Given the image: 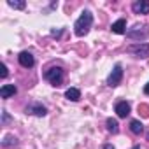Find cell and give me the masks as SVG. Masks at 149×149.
<instances>
[{
    "instance_id": "1",
    "label": "cell",
    "mask_w": 149,
    "mask_h": 149,
    "mask_svg": "<svg viewBox=\"0 0 149 149\" xmlns=\"http://www.w3.org/2000/svg\"><path fill=\"white\" fill-rule=\"evenodd\" d=\"M91 25H93V14L90 11H83L81 16L77 18V21L74 23V32H76L77 37H84L90 32Z\"/></svg>"
},
{
    "instance_id": "2",
    "label": "cell",
    "mask_w": 149,
    "mask_h": 149,
    "mask_svg": "<svg viewBox=\"0 0 149 149\" xmlns=\"http://www.w3.org/2000/svg\"><path fill=\"white\" fill-rule=\"evenodd\" d=\"M63 77H65V72L61 67H49L46 72H44V79L51 84V86H60L63 83Z\"/></svg>"
},
{
    "instance_id": "3",
    "label": "cell",
    "mask_w": 149,
    "mask_h": 149,
    "mask_svg": "<svg viewBox=\"0 0 149 149\" xmlns=\"http://www.w3.org/2000/svg\"><path fill=\"white\" fill-rule=\"evenodd\" d=\"M126 37L132 39V40H140L142 42V40H146L149 37V26L137 23V25H133L132 28L126 30Z\"/></svg>"
},
{
    "instance_id": "4",
    "label": "cell",
    "mask_w": 149,
    "mask_h": 149,
    "mask_svg": "<svg viewBox=\"0 0 149 149\" xmlns=\"http://www.w3.org/2000/svg\"><path fill=\"white\" fill-rule=\"evenodd\" d=\"M126 51L130 54H133L135 58H149V44L146 42H135V44H130L126 47Z\"/></svg>"
},
{
    "instance_id": "5",
    "label": "cell",
    "mask_w": 149,
    "mask_h": 149,
    "mask_svg": "<svg viewBox=\"0 0 149 149\" xmlns=\"http://www.w3.org/2000/svg\"><path fill=\"white\" fill-rule=\"evenodd\" d=\"M121 81H123V67L118 63V65H114L112 72L109 74V77H107V84H109L111 88H116V86H119V84H121Z\"/></svg>"
},
{
    "instance_id": "6",
    "label": "cell",
    "mask_w": 149,
    "mask_h": 149,
    "mask_svg": "<svg viewBox=\"0 0 149 149\" xmlns=\"http://www.w3.org/2000/svg\"><path fill=\"white\" fill-rule=\"evenodd\" d=\"M25 112L26 114H32V116H37V118H44L47 114V109L46 105H42L40 102H30L26 107H25Z\"/></svg>"
},
{
    "instance_id": "7",
    "label": "cell",
    "mask_w": 149,
    "mask_h": 149,
    "mask_svg": "<svg viewBox=\"0 0 149 149\" xmlns=\"http://www.w3.org/2000/svg\"><path fill=\"white\" fill-rule=\"evenodd\" d=\"M18 61H19V65H21L23 68H32V67L35 65V58H33V54H32V53H28V51L19 53Z\"/></svg>"
},
{
    "instance_id": "8",
    "label": "cell",
    "mask_w": 149,
    "mask_h": 149,
    "mask_svg": "<svg viewBox=\"0 0 149 149\" xmlns=\"http://www.w3.org/2000/svg\"><path fill=\"white\" fill-rule=\"evenodd\" d=\"M132 11L135 14H149V0H137V2H133Z\"/></svg>"
},
{
    "instance_id": "9",
    "label": "cell",
    "mask_w": 149,
    "mask_h": 149,
    "mask_svg": "<svg viewBox=\"0 0 149 149\" xmlns=\"http://www.w3.org/2000/svg\"><path fill=\"white\" fill-rule=\"evenodd\" d=\"M114 111H116V114H118V118H126V116L130 114V111H132V107H130V104H128L126 100H119V102L116 104V107H114Z\"/></svg>"
},
{
    "instance_id": "10",
    "label": "cell",
    "mask_w": 149,
    "mask_h": 149,
    "mask_svg": "<svg viewBox=\"0 0 149 149\" xmlns=\"http://www.w3.org/2000/svg\"><path fill=\"white\" fill-rule=\"evenodd\" d=\"M111 30H112V33H116V35H123V33H126V19H125V18H119L118 21L112 23Z\"/></svg>"
},
{
    "instance_id": "11",
    "label": "cell",
    "mask_w": 149,
    "mask_h": 149,
    "mask_svg": "<svg viewBox=\"0 0 149 149\" xmlns=\"http://www.w3.org/2000/svg\"><path fill=\"white\" fill-rule=\"evenodd\" d=\"M18 93V88L14 84H4L2 88H0V97L2 98H11Z\"/></svg>"
},
{
    "instance_id": "12",
    "label": "cell",
    "mask_w": 149,
    "mask_h": 149,
    "mask_svg": "<svg viewBox=\"0 0 149 149\" xmlns=\"http://www.w3.org/2000/svg\"><path fill=\"white\" fill-rule=\"evenodd\" d=\"M65 98L70 102H77V100H81V91L77 88H68L65 91Z\"/></svg>"
},
{
    "instance_id": "13",
    "label": "cell",
    "mask_w": 149,
    "mask_h": 149,
    "mask_svg": "<svg viewBox=\"0 0 149 149\" xmlns=\"http://www.w3.org/2000/svg\"><path fill=\"white\" fill-rule=\"evenodd\" d=\"M18 146V139L13 137V135H6L4 140H2V147L4 149H11V147H16Z\"/></svg>"
},
{
    "instance_id": "14",
    "label": "cell",
    "mask_w": 149,
    "mask_h": 149,
    "mask_svg": "<svg viewBox=\"0 0 149 149\" xmlns=\"http://www.w3.org/2000/svg\"><path fill=\"white\" fill-rule=\"evenodd\" d=\"M105 126H107V130H109L111 133H118V132H119V123H118V119H114V118H107Z\"/></svg>"
},
{
    "instance_id": "15",
    "label": "cell",
    "mask_w": 149,
    "mask_h": 149,
    "mask_svg": "<svg viewBox=\"0 0 149 149\" xmlns=\"http://www.w3.org/2000/svg\"><path fill=\"white\" fill-rule=\"evenodd\" d=\"M130 130H132V133L140 135V133L144 132V125H142L139 119H132V121H130Z\"/></svg>"
},
{
    "instance_id": "16",
    "label": "cell",
    "mask_w": 149,
    "mask_h": 149,
    "mask_svg": "<svg viewBox=\"0 0 149 149\" xmlns=\"http://www.w3.org/2000/svg\"><path fill=\"white\" fill-rule=\"evenodd\" d=\"M7 4H9V7H13V9H25L26 7V2L25 0H7Z\"/></svg>"
},
{
    "instance_id": "17",
    "label": "cell",
    "mask_w": 149,
    "mask_h": 149,
    "mask_svg": "<svg viewBox=\"0 0 149 149\" xmlns=\"http://www.w3.org/2000/svg\"><path fill=\"white\" fill-rule=\"evenodd\" d=\"M11 121V118H9V114L6 112V111H2V123L6 125V123H9Z\"/></svg>"
},
{
    "instance_id": "18",
    "label": "cell",
    "mask_w": 149,
    "mask_h": 149,
    "mask_svg": "<svg viewBox=\"0 0 149 149\" xmlns=\"http://www.w3.org/2000/svg\"><path fill=\"white\" fill-rule=\"evenodd\" d=\"M7 77V65H2V79Z\"/></svg>"
},
{
    "instance_id": "19",
    "label": "cell",
    "mask_w": 149,
    "mask_h": 149,
    "mask_svg": "<svg viewBox=\"0 0 149 149\" xmlns=\"http://www.w3.org/2000/svg\"><path fill=\"white\" fill-rule=\"evenodd\" d=\"M61 32H63V30H51V35H53V37H60Z\"/></svg>"
},
{
    "instance_id": "20",
    "label": "cell",
    "mask_w": 149,
    "mask_h": 149,
    "mask_svg": "<svg viewBox=\"0 0 149 149\" xmlns=\"http://www.w3.org/2000/svg\"><path fill=\"white\" fill-rule=\"evenodd\" d=\"M102 149H114V146H112V144H104Z\"/></svg>"
},
{
    "instance_id": "21",
    "label": "cell",
    "mask_w": 149,
    "mask_h": 149,
    "mask_svg": "<svg viewBox=\"0 0 149 149\" xmlns=\"http://www.w3.org/2000/svg\"><path fill=\"white\" fill-rule=\"evenodd\" d=\"M144 93H146V95H149V83L144 86Z\"/></svg>"
},
{
    "instance_id": "22",
    "label": "cell",
    "mask_w": 149,
    "mask_h": 149,
    "mask_svg": "<svg viewBox=\"0 0 149 149\" xmlns=\"http://www.w3.org/2000/svg\"><path fill=\"white\" fill-rule=\"evenodd\" d=\"M132 149H140V146H133V147H132Z\"/></svg>"
}]
</instances>
